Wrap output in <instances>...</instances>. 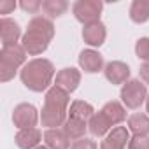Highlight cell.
Wrapping results in <instances>:
<instances>
[{"instance_id":"obj_19","label":"cell","mask_w":149,"mask_h":149,"mask_svg":"<svg viewBox=\"0 0 149 149\" xmlns=\"http://www.w3.org/2000/svg\"><path fill=\"white\" fill-rule=\"evenodd\" d=\"M95 114V109L90 102H84V100H74L68 107V118H76V119H81V121H90Z\"/></svg>"},{"instance_id":"obj_15","label":"cell","mask_w":149,"mask_h":149,"mask_svg":"<svg viewBox=\"0 0 149 149\" xmlns=\"http://www.w3.org/2000/svg\"><path fill=\"white\" fill-rule=\"evenodd\" d=\"M42 137H44V133L37 126L23 128V130H18V133L14 137V142L19 149H35V147H39Z\"/></svg>"},{"instance_id":"obj_2","label":"cell","mask_w":149,"mask_h":149,"mask_svg":"<svg viewBox=\"0 0 149 149\" xmlns=\"http://www.w3.org/2000/svg\"><path fill=\"white\" fill-rule=\"evenodd\" d=\"M53 37H54V25H53V21L49 18H46V16H33L28 21L26 32L23 33L21 46L25 47L26 54L39 56L49 47Z\"/></svg>"},{"instance_id":"obj_3","label":"cell","mask_w":149,"mask_h":149,"mask_svg":"<svg viewBox=\"0 0 149 149\" xmlns=\"http://www.w3.org/2000/svg\"><path fill=\"white\" fill-rule=\"evenodd\" d=\"M54 65L47 58H33L19 70V79L33 93L47 91L54 83Z\"/></svg>"},{"instance_id":"obj_28","label":"cell","mask_w":149,"mask_h":149,"mask_svg":"<svg viewBox=\"0 0 149 149\" xmlns=\"http://www.w3.org/2000/svg\"><path fill=\"white\" fill-rule=\"evenodd\" d=\"M14 9H16V2H13V0H2L0 2V14H9Z\"/></svg>"},{"instance_id":"obj_18","label":"cell","mask_w":149,"mask_h":149,"mask_svg":"<svg viewBox=\"0 0 149 149\" xmlns=\"http://www.w3.org/2000/svg\"><path fill=\"white\" fill-rule=\"evenodd\" d=\"M128 130L137 137H149V116L135 112L128 118Z\"/></svg>"},{"instance_id":"obj_17","label":"cell","mask_w":149,"mask_h":149,"mask_svg":"<svg viewBox=\"0 0 149 149\" xmlns=\"http://www.w3.org/2000/svg\"><path fill=\"white\" fill-rule=\"evenodd\" d=\"M61 130L65 132V135H67L70 140L76 142V140L86 137L88 123H86V121H81V119H76V118H67V121H65V125L61 126Z\"/></svg>"},{"instance_id":"obj_7","label":"cell","mask_w":149,"mask_h":149,"mask_svg":"<svg viewBox=\"0 0 149 149\" xmlns=\"http://www.w3.org/2000/svg\"><path fill=\"white\" fill-rule=\"evenodd\" d=\"M40 119V114L39 111L35 109V105L32 104H18L13 111V123L18 130H23V128H33Z\"/></svg>"},{"instance_id":"obj_12","label":"cell","mask_w":149,"mask_h":149,"mask_svg":"<svg viewBox=\"0 0 149 149\" xmlns=\"http://www.w3.org/2000/svg\"><path fill=\"white\" fill-rule=\"evenodd\" d=\"M107 39V28L102 21H95L90 25H84L83 28V40L91 47H100Z\"/></svg>"},{"instance_id":"obj_9","label":"cell","mask_w":149,"mask_h":149,"mask_svg":"<svg viewBox=\"0 0 149 149\" xmlns=\"http://www.w3.org/2000/svg\"><path fill=\"white\" fill-rule=\"evenodd\" d=\"M130 139V130L126 126H116L104 137L100 149H126Z\"/></svg>"},{"instance_id":"obj_30","label":"cell","mask_w":149,"mask_h":149,"mask_svg":"<svg viewBox=\"0 0 149 149\" xmlns=\"http://www.w3.org/2000/svg\"><path fill=\"white\" fill-rule=\"evenodd\" d=\"M35 149H49V147H46V146H39V147H35Z\"/></svg>"},{"instance_id":"obj_22","label":"cell","mask_w":149,"mask_h":149,"mask_svg":"<svg viewBox=\"0 0 149 149\" xmlns=\"http://www.w3.org/2000/svg\"><path fill=\"white\" fill-rule=\"evenodd\" d=\"M67 9H68V4L65 2V0H44V2H42V13L51 21L54 18L63 16L67 13Z\"/></svg>"},{"instance_id":"obj_4","label":"cell","mask_w":149,"mask_h":149,"mask_svg":"<svg viewBox=\"0 0 149 149\" xmlns=\"http://www.w3.org/2000/svg\"><path fill=\"white\" fill-rule=\"evenodd\" d=\"M26 65V51L21 44L6 46L0 51V83L14 79L18 70Z\"/></svg>"},{"instance_id":"obj_21","label":"cell","mask_w":149,"mask_h":149,"mask_svg":"<svg viewBox=\"0 0 149 149\" xmlns=\"http://www.w3.org/2000/svg\"><path fill=\"white\" fill-rule=\"evenodd\" d=\"M88 130H90V133L93 135V137H105L111 130H112V126L107 123V119L104 118V114L98 111V112H95L93 114V118L88 121Z\"/></svg>"},{"instance_id":"obj_26","label":"cell","mask_w":149,"mask_h":149,"mask_svg":"<svg viewBox=\"0 0 149 149\" xmlns=\"http://www.w3.org/2000/svg\"><path fill=\"white\" fill-rule=\"evenodd\" d=\"M70 149H98V146H97V142L93 139L84 137V139H79L76 142H72Z\"/></svg>"},{"instance_id":"obj_1","label":"cell","mask_w":149,"mask_h":149,"mask_svg":"<svg viewBox=\"0 0 149 149\" xmlns=\"http://www.w3.org/2000/svg\"><path fill=\"white\" fill-rule=\"evenodd\" d=\"M68 107H70V93L53 84L44 97V105L40 111L42 126H46V130L61 128L68 118Z\"/></svg>"},{"instance_id":"obj_11","label":"cell","mask_w":149,"mask_h":149,"mask_svg":"<svg viewBox=\"0 0 149 149\" xmlns=\"http://www.w3.org/2000/svg\"><path fill=\"white\" fill-rule=\"evenodd\" d=\"M79 67L86 72V74H97L100 70L105 68V61H104V56L95 51V49H83L79 53Z\"/></svg>"},{"instance_id":"obj_25","label":"cell","mask_w":149,"mask_h":149,"mask_svg":"<svg viewBox=\"0 0 149 149\" xmlns=\"http://www.w3.org/2000/svg\"><path fill=\"white\" fill-rule=\"evenodd\" d=\"M128 149H149V137L133 135L128 142Z\"/></svg>"},{"instance_id":"obj_13","label":"cell","mask_w":149,"mask_h":149,"mask_svg":"<svg viewBox=\"0 0 149 149\" xmlns=\"http://www.w3.org/2000/svg\"><path fill=\"white\" fill-rule=\"evenodd\" d=\"M0 39H2V47L18 44V40L23 39L18 21H14L11 18H2L0 19Z\"/></svg>"},{"instance_id":"obj_24","label":"cell","mask_w":149,"mask_h":149,"mask_svg":"<svg viewBox=\"0 0 149 149\" xmlns=\"http://www.w3.org/2000/svg\"><path fill=\"white\" fill-rule=\"evenodd\" d=\"M19 7L28 14H37L42 9V2H39V0H23V2H19Z\"/></svg>"},{"instance_id":"obj_29","label":"cell","mask_w":149,"mask_h":149,"mask_svg":"<svg viewBox=\"0 0 149 149\" xmlns=\"http://www.w3.org/2000/svg\"><path fill=\"white\" fill-rule=\"evenodd\" d=\"M146 111H147V116H149V93H147V100H146Z\"/></svg>"},{"instance_id":"obj_16","label":"cell","mask_w":149,"mask_h":149,"mask_svg":"<svg viewBox=\"0 0 149 149\" xmlns=\"http://www.w3.org/2000/svg\"><path fill=\"white\" fill-rule=\"evenodd\" d=\"M44 146L49 149H70V139L65 135L61 128H47L44 132Z\"/></svg>"},{"instance_id":"obj_27","label":"cell","mask_w":149,"mask_h":149,"mask_svg":"<svg viewBox=\"0 0 149 149\" xmlns=\"http://www.w3.org/2000/svg\"><path fill=\"white\" fill-rule=\"evenodd\" d=\"M139 77L144 84H149V61L142 63L140 68H139Z\"/></svg>"},{"instance_id":"obj_10","label":"cell","mask_w":149,"mask_h":149,"mask_svg":"<svg viewBox=\"0 0 149 149\" xmlns=\"http://www.w3.org/2000/svg\"><path fill=\"white\" fill-rule=\"evenodd\" d=\"M104 76L111 84H121L123 86L125 83L130 81V67L119 60L109 61L104 68Z\"/></svg>"},{"instance_id":"obj_23","label":"cell","mask_w":149,"mask_h":149,"mask_svg":"<svg viewBox=\"0 0 149 149\" xmlns=\"http://www.w3.org/2000/svg\"><path fill=\"white\" fill-rule=\"evenodd\" d=\"M135 54L144 63L149 61V37H140L135 42Z\"/></svg>"},{"instance_id":"obj_14","label":"cell","mask_w":149,"mask_h":149,"mask_svg":"<svg viewBox=\"0 0 149 149\" xmlns=\"http://www.w3.org/2000/svg\"><path fill=\"white\" fill-rule=\"evenodd\" d=\"M100 112L104 114V118L107 119V123H109L112 128L119 126V125L126 119V107H125L121 102H118V100L105 102L104 107L100 109Z\"/></svg>"},{"instance_id":"obj_5","label":"cell","mask_w":149,"mask_h":149,"mask_svg":"<svg viewBox=\"0 0 149 149\" xmlns=\"http://www.w3.org/2000/svg\"><path fill=\"white\" fill-rule=\"evenodd\" d=\"M147 88L146 84L140 81V79H130L128 83H125L121 86V91H119V98H121V104L126 107V109H139L146 100H147Z\"/></svg>"},{"instance_id":"obj_8","label":"cell","mask_w":149,"mask_h":149,"mask_svg":"<svg viewBox=\"0 0 149 149\" xmlns=\"http://www.w3.org/2000/svg\"><path fill=\"white\" fill-rule=\"evenodd\" d=\"M81 84V72L74 67H67L56 72L54 77V86L65 90L67 93H74Z\"/></svg>"},{"instance_id":"obj_20","label":"cell","mask_w":149,"mask_h":149,"mask_svg":"<svg viewBox=\"0 0 149 149\" xmlns=\"http://www.w3.org/2000/svg\"><path fill=\"white\" fill-rule=\"evenodd\" d=\"M128 14H130V19L137 25L149 21V0H133Z\"/></svg>"},{"instance_id":"obj_6","label":"cell","mask_w":149,"mask_h":149,"mask_svg":"<svg viewBox=\"0 0 149 149\" xmlns=\"http://www.w3.org/2000/svg\"><path fill=\"white\" fill-rule=\"evenodd\" d=\"M104 4L100 0H77L72 6V14L76 16V19L83 25H90L95 21H100Z\"/></svg>"}]
</instances>
